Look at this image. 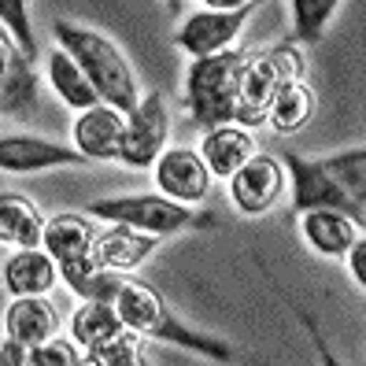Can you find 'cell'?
Listing matches in <instances>:
<instances>
[{
	"label": "cell",
	"instance_id": "ac0fdd59",
	"mask_svg": "<svg viewBox=\"0 0 366 366\" xmlns=\"http://www.w3.org/2000/svg\"><path fill=\"white\" fill-rule=\"evenodd\" d=\"M56 307L49 304L45 296H23L11 300V307L4 315V333L8 340L23 344V348H37L49 337H56Z\"/></svg>",
	"mask_w": 366,
	"mask_h": 366
},
{
	"label": "cell",
	"instance_id": "30bf717a",
	"mask_svg": "<svg viewBox=\"0 0 366 366\" xmlns=\"http://www.w3.org/2000/svg\"><path fill=\"white\" fill-rule=\"evenodd\" d=\"M285 189V170L274 156H252L237 174L229 178V200L244 214H263L277 204Z\"/></svg>",
	"mask_w": 366,
	"mask_h": 366
},
{
	"label": "cell",
	"instance_id": "8fae6325",
	"mask_svg": "<svg viewBox=\"0 0 366 366\" xmlns=\"http://www.w3.org/2000/svg\"><path fill=\"white\" fill-rule=\"evenodd\" d=\"M89 163L74 148H63L56 141L34 137V134H15L0 137V170L8 174H37V170H56V167H81Z\"/></svg>",
	"mask_w": 366,
	"mask_h": 366
},
{
	"label": "cell",
	"instance_id": "1f68e13d",
	"mask_svg": "<svg viewBox=\"0 0 366 366\" xmlns=\"http://www.w3.org/2000/svg\"><path fill=\"white\" fill-rule=\"evenodd\" d=\"M0 366H30V348L15 340H4L0 344Z\"/></svg>",
	"mask_w": 366,
	"mask_h": 366
},
{
	"label": "cell",
	"instance_id": "603a6c76",
	"mask_svg": "<svg viewBox=\"0 0 366 366\" xmlns=\"http://www.w3.org/2000/svg\"><path fill=\"white\" fill-rule=\"evenodd\" d=\"M49 81H52V89L59 93V100L67 104V107H74L78 115L100 104V97L93 93L89 78H85V74L74 67V59H71L67 52H59V49L49 52Z\"/></svg>",
	"mask_w": 366,
	"mask_h": 366
},
{
	"label": "cell",
	"instance_id": "f546056e",
	"mask_svg": "<svg viewBox=\"0 0 366 366\" xmlns=\"http://www.w3.org/2000/svg\"><path fill=\"white\" fill-rule=\"evenodd\" d=\"M296 318L304 322V330H307V337H311V344H315V352H318V362L322 366H340V359L330 352V344H326V337H322V330H318V322L307 315V311H300L296 307Z\"/></svg>",
	"mask_w": 366,
	"mask_h": 366
},
{
	"label": "cell",
	"instance_id": "3957f363",
	"mask_svg": "<svg viewBox=\"0 0 366 366\" xmlns=\"http://www.w3.org/2000/svg\"><path fill=\"white\" fill-rule=\"evenodd\" d=\"M244 52H219L207 59H192V67L185 74V104L189 115L204 130H219V126H233L237 115V81H241Z\"/></svg>",
	"mask_w": 366,
	"mask_h": 366
},
{
	"label": "cell",
	"instance_id": "cb8c5ba5",
	"mask_svg": "<svg viewBox=\"0 0 366 366\" xmlns=\"http://www.w3.org/2000/svg\"><path fill=\"white\" fill-rule=\"evenodd\" d=\"M119 333H122V322H119V311L112 304H81L71 315V337L85 352L100 348V344H107Z\"/></svg>",
	"mask_w": 366,
	"mask_h": 366
},
{
	"label": "cell",
	"instance_id": "4fadbf2b",
	"mask_svg": "<svg viewBox=\"0 0 366 366\" xmlns=\"http://www.w3.org/2000/svg\"><path fill=\"white\" fill-rule=\"evenodd\" d=\"M37 104V74L0 30V115H30Z\"/></svg>",
	"mask_w": 366,
	"mask_h": 366
},
{
	"label": "cell",
	"instance_id": "4dcf8cb0",
	"mask_svg": "<svg viewBox=\"0 0 366 366\" xmlns=\"http://www.w3.org/2000/svg\"><path fill=\"white\" fill-rule=\"evenodd\" d=\"M344 255H348V270L355 277V285L366 289V241H362V237H355V244L344 252Z\"/></svg>",
	"mask_w": 366,
	"mask_h": 366
},
{
	"label": "cell",
	"instance_id": "f1b7e54d",
	"mask_svg": "<svg viewBox=\"0 0 366 366\" xmlns=\"http://www.w3.org/2000/svg\"><path fill=\"white\" fill-rule=\"evenodd\" d=\"M30 366H81L78 344H74V340L49 337L45 344H37V348H30Z\"/></svg>",
	"mask_w": 366,
	"mask_h": 366
},
{
	"label": "cell",
	"instance_id": "5bb4252c",
	"mask_svg": "<svg viewBox=\"0 0 366 366\" xmlns=\"http://www.w3.org/2000/svg\"><path fill=\"white\" fill-rule=\"evenodd\" d=\"M119 141H122V115L112 112L107 104H97L81 112L74 122V152L85 159H119Z\"/></svg>",
	"mask_w": 366,
	"mask_h": 366
},
{
	"label": "cell",
	"instance_id": "44dd1931",
	"mask_svg": "<svg viewBox=\"0 0 366 366\" xmlns=\"http://www.w3.org/2000/svg\"><path fill=\"white\" fill-rule=\"evenodd\" d=\"M315 115V93L304 81H289L277 89V97L267 107V126L274 134H296L304 130Z\"/></svg>",
	"mask_w": 366,
	"mask_h": 366
},
{
	"label": "cell",
	"instance_id": "d4e9b609",
	"mask_svg": "<svg viewBox=\"0 0 366 366\" xmlns=\"http://www.w3.org/2000/svg\"><path fill=\"white\" fill-rule=\"evenodd\" d=\"M322 170H326V178L348 197L352 204H362L366 207V148L355 144L348 152H337L330 159H318Z\"/></svg>",
	"mask_w": 366,
	"mask_h": 366
},
{
	"label": "cell",
	"instance_id": "2e32d148",
	"mask_svg": "<svg viewBox=\"0 0 366 366\" xmlns=\"http://www.w3.org/2000/svg\"><path fill=\"white\" fill-rule=\"evenodd\" d=\"M59 282V267L45 248H26L15 252L4 263V289L23 300V296H45Z\"/></svg>",
	"mask_w": 366,
	"mask_h": 366
},
{
	"label": "cell",
	"instance_id": "277c9868",
	"mask_svg": "<svg viewBox=\"0 0 366 366\" xmlns=\"http://www.w3.org/2000/svg\"><path fill=\"white\" fill-rule=\"evenodd\" d=\"M300 71H304V59L292 45H282L274 52L252 56L241 67V81H237V115L233 126L241 130H255V126L267 122V107L277 97V89L289 81H300Z\"/></svg>",
	"mask_w": 366,
	"mask_h": 366
},
{
	"label": "cell",
	"instance_id": "484cf974",
	"mask_svg": "<svg viewBox=\"0 0 366 366\" xmlns=\"http://www.w3.org/2000/svg\"><path fill=\"white\" fill-rule=\"evenodd\" d=\"M0 30L11 37V45L19 49L30 67L37 59V41H34V26H30V8L23 0H0Z\"/></svg>",
	"mask_w": 366,
	"mask_h": 366
},
{
	"label": "cell",
	"instance_id": "9a60e30c",
	"mask_svg": "<svg viewBox=\"0 0 366 366\" xmlns=\"http://www.w3.org/2000/svg\"><path fill=\"white\" fill-rule=\"evenodd\" d=\"M207 167L211 178H233L252 156H255V144H252V134L241 130V126H219V130L204 134L200 141V152H197Z\"/></svg>",
	"mask_w": 366,
	"mask_h": 366
},
{
	"label": "cell",
	"instance_id": "52a82bcc",
	"mask_svg": "<svg viewBox=\"0 0 366 366\" xmlns=\"http://www.w3.org/2000/svg\"><path fill=\"white\" fill-rule=\"evenodd\" d=\"M259 8V4H233L226 11L219 8H204V11H192L185 23L174 30V45L182 52H189L192 59H207V56H219L226 52L237 34L244 30L248 15Z\"/></svg>",
	"mask_w": 366,
	"mask_h": 366
},
{
	"label": "cell",
	"instance_id": "5b68a950",
	"mask_svg": "<svg viewBox=\"0 0 366 366\" xmlns=\"http://www.w3.org/2000/svg\"><path fill=\"white\" fill-rule=\"evenodd\" d=\"M89 219H107L144 237H170L182 229H211L214 219L192 207H182L167 197H112L89 204Z\"/></svg>",
	"mask_w": 366,
	"mask_h": 366
},
{
	"label": "cell",
	"instance_id": "83f0119b",
	"mask_svg": "<svg viewBox=\"0 0 366 366\" xmlns=\"http://www.w3.org/2000/svg\"><path fill=\"white\" fill-rule=\"evenodd\" d=\"M89 355V366H148L144 355H141V337L122 330L119 337H112L107 344H100V348L85 352Z\"/></svg>",
	"mask_w": 366,
	"mask_h": 366
},
{
	"label": "cell",
	"instance_id": "ba28073f",
	"mask_svg": "<svg viewBox=\"0 0 366 366\" xmlns=\"http://www.w3.org/2000/svg\"><path fill=\"white\" fill-rule=\"evenodd\" d=\"M289 174H292V211L307 214V211H337L344 214L355 229H362L366 222V207L352 204L344 192L326 178L318 159H304V156H285Z\"/></svg>",
	"mask_w": 366,
	"mask_h": 366
},
{
	"label": "cell",
	"instance_id": "8992f818",
	"mask_svg": "<svg viewBox=\"0 0 366 366\" xmlns=\"http://www.w3.org/2000/svg\"><path fill=\"white\" fill-rule=\"evenodd\" d=\"M167 134H170V112L159 89L137 100V107L122 119V141H119V163L148 170L167 152Z\"/></svg>",
	"mask_w": 366,
	"mask_h": 366
},
{
	"label": "cell",
	"instance_id": "9c48e42d",
	"mask_svg": "<svg viewBox=\"0 0 366 366\" xmlns=\"http://www.w3.org/2000/svg\"><path fill=\"white\" fill-rule=\"evenodd\" d=\"M152 170H156V189H159V197L174 200V204H182V207L207 200V192H211V174H207L204 159L192 152V148H167V152L156 159Z\"/></svg>",
	"mask_w": 366,
	"mask_h": 366
},
{
	"label": "cell",
	"instance_id": "6da1fadb",
	"mask_svg": "<svg viewBox=\"0 0 366 366\" xmlns=\"http://www.w3.org/2000/svg\"><path fill=\"white\" fill-rule=\"evenodd\" d=\"M59 52H67L74 59V67L89 78L93 93L100 97V104H107L119 115H130L141 93H137V78L130 71L126 56L115 49V41H107L104 34L78 26V23H56L52 26Z\"/></svg>",
	"mask_w": 366,
	"mask_h": 366
},
{
	"label": "cell",
	"instance_id": "d6986e66",
	"mask_svg": "<svg viewBox=\"0 0 366 366\" xmlns=\"http://www.w3.org/2000/svg\"><path fill=\"white\" fill-rule=\"evenodd\" d=\"M41 229H45V219L37 204L19 192H0V244H11L19 252L41 248Z\"/></svg>",
	"mask_w": 366,
	"mask_h": 366
},
{
	"label": "cell",
	"instance_id": "4316f807",
	"mask_svg": "<svg viewBox=\"0 0 366 366\" xmlns=\"http://www.w3.org/2000/svg\"><path fill=\"white\" fill-rule=\"evenodd\" d=\"M340 4L337 0H292V26H296V41L304 45H318L322 30L333 19Z\"/></svg>",
	"mask_w": 366,
	"mask_h": 366
},
{
	"label": "cell",
	"instance_id": "7402d4cb",
	"mask_svg": "<svg viewBox=\"0 0 366 366\" xmlns=\"http://www.w3.org/2000/svg\"><path fill=\"white\" fill-rule=\"evenodd\" d=\"M59 277L67 282V289H71L74 296H81V304H115V296H119V289H122V282H126L122 274L104 270V267H97L93 259L59 270Z\"/></svg>",
	"mask_w": 366,
	"mask_h": 366
},
{
	"label": "cell",
	"instance_id": "ffe728a7",
	"mask_svg": "<svg viewBox=\"0 0 366 366\" xmlns=\"http://www.w3.org/2000/svg\"><path fill=\"white\" fill-rule=\"evenodd\" d=\"M300 229H304V241L318 252V255H344L355 244V226L337 211H307L300 214Z\"/></svg>",
	"mask_w": 366,
	"mask_h": 366
},
{
	"label": "cell",
	"instance_id": "e0dca14e",
	"mask_svg": "<svg viewBox=\"0 0 366 366\" xmlns=\"http://www.w3.org/2000/svg\"><path fill=\"white\" fill-rule=\"evenodd\" d=\"M156 241L159 237H144V233H134L126 226H112L107 233H100L93 241V263L104 267V270L126 274V270L141 267L148 255L156 252Z\"/></svg>",
	"mask_w": 366,
	"mask_h": 366
},
{
	"label": "cell",
	"instance_id": "7a4b0ae2",
	"mask_svg": "<svg viewBox=\"0 0 366 366\" xmlns=\"http://www.w3.org/2000/svg\"><path fill=\"white\" fill-rule=\"evenodd\" d=\"M112 307L119 311L122 330L137 333L141 340L178 344V348H189V352L207 355V359H219V362H229V359H233V348H229L226 340L189 330L185 322H178L174 315H170V307L163 304V296H159L152 285H144V282H134V277H126Z\"/></svg>",
	"mask_w": 366,
	"mask_h": 366
},
{
	"label": "cell",
	"instance_id": "7c38bea8",
	"mask_svg": "<svg viewBox=\"0 0 366 366\" xmlns=\"http://www.w3.org/2000/svg\"><path fill=\"white\" fill-rule=\"evenodd\" d=\"M93 241H97L93 222L85 214H71V211L45 219V229H41V248L52 255L59 270L93 259Z\"/></svg>",
	"mask_w": 366,
	"mask_h": 366
}]
</instances>
